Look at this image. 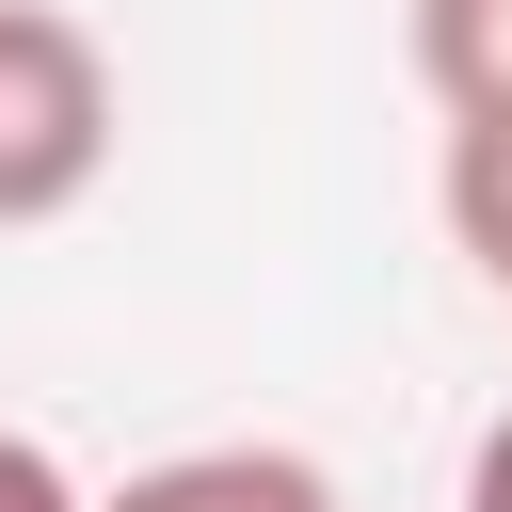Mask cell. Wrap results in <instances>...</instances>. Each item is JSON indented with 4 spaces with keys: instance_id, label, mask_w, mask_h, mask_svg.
Segmentation results:
<instances>
[{
    "instance_id": "cell-2",
    "label": "cell",
    "mask_w": 512,
    "mask_h": 512,
    "mask_svg": "<svg viewBox=\"0 0 512 512\" xmlns=\"http://www.w3.org/2000/svg\"><path fill=\"white\" fill-rule=\"evenodd\" d=\"M96 512H352V496H336L320 448H288V432H224V448H160V464H128Z\"/></svg>"
},
{
    "instance_id": "cell-4",
    "label": "cell",
    "mask_w": 512,
    "mask_h": 512,
    "mask_svg": "<svg viewBox=\"0 0 512 512\" xmlns=\"http://www.w3.org/2000/svg\"><path fill=\"white\" fill-rule=\"evenodd\" d=\"M448 240H464V272L512 304V128H448Z\"/></svg>"
},
{
    "instance_id": "cell-3",
    "label": "cell",
    "mask_w": 512,
    "mask_h": 512,
    "mask_svg": "<svg viewBox=\"0 0 512 512\" xmlns=\"http://www.w3.org/2000/svg\"><path fill=\"white\" fill-rule=\"evenodd\" d=\"M400 48L448 128H512V0H400Z\"/></svg>"
},
{
    "instance_id": "cell-1",
    "label": "cell",
    "mask_w": 512,
    "mask_h": 512,
    "mask_svg": "<svg viewBox=\"0 0 512 512\" xmlns=\"http://www.w3.org/2000/svg\"><path fill=\"white\" fill-rule=\"evenodd\" d=\"M112 48L64 16V0H0V240L16 224H64L96 176H112Z\"/></svg>"
},
{
    "instance_id": "cell-6",
    "label": "cell",
    "mask_w": 512,
    "mask_h": 512,
    "mask_svg": "<svg viewBox=\"0 0 512 512\" xmlns=\"http://www.w3.org/2000/svg\"><path fill=\"white\" fill-rule=\"evenodd\" d=\"M464 512H512V400L464 432Z\"/></svg>"
},
{
    "instance_id": "cell-5",
    "label": "cell",
    "mask_w": 512,
    "mask_h": 512,
    "mask_svg": "<svg viewBox=\"0 0 512 512\" xmlns=\"http://www.w3.org/2000/svg\"><path fill=\"white\" fill-rule=\"evenodd\" d=\"M0 512H96V496L64 480V448H48V432H16V416H0Z\"/></svg>"
}]
</instances>
